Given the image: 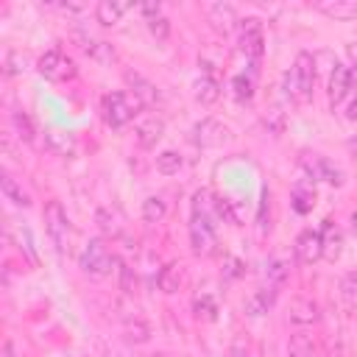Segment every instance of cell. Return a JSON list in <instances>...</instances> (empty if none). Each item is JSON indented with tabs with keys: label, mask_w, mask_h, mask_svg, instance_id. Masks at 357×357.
<instances>
[{
	"label": "cell",
	"mask_w": 357,
	"mask_h": 357,
	"mask_svg": "<svg viewBox=\"0 0 357 357\" xmlns=\"http://www.w3.org/2000/svg\"><path fill=\"white\" fill-rule=\"evenodd\" d=\"M95 220H98V226H100V231H103L106 237H117V234L123 231V215H120L117 209L103 206V209H98Z\"/></svg>",
	"instance_id": "cell-23"
},
{
	"label": "cell",
	"mask_w": 357,
	"mask_h": 357,
	"mask_svg": "<svg viewBox=\"0 0 357 357\" xmlns=\"http://www.w3.org/2000/svg\"><path fill=\"white\" fill-rule=\"evenodd\" d=\"M321 251L329 262H335L343 251V234L335 226V220H324V226H321Z\"/></svg>",
	"instance_id": "cell-14"
},
{
	"label": "cell",
	"mask_w": 357,
	"mask_h": 357,
	"mask_svg": "<svg viewBox=\"0 0 357 357\" xmlns=\"http://www.w3.org/2000/svg\"><path fill=\"white\" fill-rule=\"evenodd\" d=\"M162 134H165V120L156 117V114L139 120V126H137V142H139L142 148H153V145L162 139Z\"/></svg>",
	"instance_id": "cell-15"
},
{
	"label": "cell",
	"mask_w": 357,
	"mask_h": 357,
	"mask_svg": "<svg viewBox=\"0 0 357 357\" xmlns=\"http://www.w3.org/2000/svg\"><path fill=\"white\" fill-rule=\"evenodd\" d=\"M206 22L218 31V33H231L237 25H240V20H237V11H234V6H229V3H212L209 8H206Z\"/></svg>",
	"instance_id": "cell-11"
},
{
	"label": "cell",
	"mask_w": 357,
	"mask_h": 357,
	"mask_svg": "<svg viewBox=\"0 0 357 357\" xmlns=\"http://www.w3.org/2000/svg\"><path fill=\"white\" fill-rule=\"evenodd\" d=\"M14 237H17V243H20V251L28 257V262H31V265H36V248H33L31 231L22 226V229H14Z\"/></svg>",
	"instance_id": "cell-34"
},
{
	"label": "cell",
	"mask_w": 357,
	"mask_h": 357,
	"mask_svg": "<svg viewBox=\"0 0 357 357\" xmlns=\"http://www.w3.org/2000/svg\"><path fill=\"white\" fill-rule=\"evenodd\" d=\"M290 204H293V209L298 215L312 212V206H315V187H312V181H307V178L296 181L293 190H290Z\"/></svg>",
	"instance_id": "cell-17"
},
{
	"label": "cell",
	"mask_w": 357,
	"mask_h": 357,
	"mask_svg": "<svg viewBox=\"0 0 357 357\" xmlns=\"http://www.w3.org/2000/svg\"><path fill=\"white\" fill-rule=\"evenodd\" d=\"M86 53L100 64H112L114 61V47L109 42H86Z\"/></svg>",
	"instance_id": "cell-31"
},
{
	"label": "cell",
	"mask_w": 357,
	"mask_h": 357,
	"mask_svg": "<svg viewBox=\"0 0 357 357\" xmlns=\"http://www.w3.org/2000/svg\"><path fill=\"white\" fill-rule=\"evenodd\" d=\"M128 8H131L128 3L100 0V3H98V8H95V17H98V22H100V25H117V22H120V17H123Z\"/></svg>",
	"instance_id": "cell-21"
},
{
	"label": "cell",
	"mask_w": 357,
	"mask_h": 357,
	"mask_svg": "<svg viewBox=\"0 0 357 357\" xmlns=\"http://www.w3.org/2000/svg\"><path fill=\"white\" fill-rule=\"evenodd\" d=\"M312 86H315V61L310 53H298L293 61V89L290 98L296 103H310L312 100Z\"/></svg>",
	"instance_id": "cell-3"
},
{
	"label": "cell",
	"mask_w": 357,
	"mask_h": 357,
	"mask_svg": "<svg viewBox=\"0 0 357 357\" xmlns=\"http://www.w3.org/2000/svg\"><path fill=\"white\" fill-rule=\"evenodd\" d=\"M36 70H39L42 78L56 81V84H61V81H67V78L75 75V64H73V59H70L67 53H61L59 47L42 53L39 61H36Z\"/></svg>",
	"instance_id": "cell-5"
},
{
	"label": "cell",
	"mask_w": 357,
	"mask_h": 357,
	"mask_svg": "<svg viewBox=\"0 0 357 357\" xmlns=\"http://www.w3.org/2000/svg\"><path fill=\"white\" fill-rule=\"evenodd\" d=\"M315 8L332 20H340V22H349L357 17V3L354 0H321L315 3Z\"/></svg>",
	"instance_id": "cell-19"
},
{
	"label": "cell",
	"mask_w": 357,
	"mask_h": 357,
	"mask_svg": "<svg viewBox=\"0 0 357 357\" xmlns=\"http://www.w3.org/2000/svg\"><path fill=\"white\" fill-rule=\"evenodd\" d=\"M0 184H3V195H6L11 204H17V206H28V204H31V195L22 190V184H17V178H14V176H8V173H6Z\"/></svg>",
	"instance_id": "cell-26"
},
{
	"label": "cell",
	"mask_w": 357,
	"mask_h": 357,
	"mask_svg": "<svg viewBox=\"0 0 357 357\" xmlns=\"http://www.w3.org/2000/svg\"><path fill=\"white\" fill-rule=\"evenodd\" d=\"M293 254H296V259L304 262V265H312L315 259H321V257H324V251H321V231L304 229V231L296 237V243H293Z\"/></svg>",
	"instance_id": "cell-10"
},
{
	"label": "cell",
	"mask_w": 357,
	"mask_h": 357,
	"mask_svg": "<svg viewBox=\"0 0 357 357\" xmlns=\"http://www.w3.org/2000/svg\"><path fill=\"white\" fill-rule=\"evenodd\" d=\"M156 170H159L162 176H173V173H178V170H181V156H178L176 151H165V153H159V156H156Z\"/></svg>",
	"instance_id": "cell-30"
},
{
	"label": "cell",
	"mask_w": 357,
	"mask_h": 357,
	"mask_svg": "<svg viewBox=\"0 0 357 357\" xmlns=\"http://www.w3.org/2000/svg\"><path fill=\"white\" fill-rule=\"evenodd\" d=\"M192 310H195V315L204 318V321H215V315H218V304H215L212 296H198L195 304H192Z\"/></svg>",
	"instance_id": "cell-33"
},
{
	"label": "cell",
	"mask_w": 357,
	"mask_h": 357,
	"mask_svg": "<svg viewBox=\"0 0 357 357\" xmlns=\"http://www.w3.org/2000/svg\"><path fill=\"white\" fill-rule=\"evenodd\" d=\"M139 106H142V103H139L131 92H123V89L103 95V103H100L103 120H106L112 128H120V126H126L128 120H134V114H137Z\"/></svg>",
	"instance_id": "cell-2"
},
{
	"label": "cell",
	"mask_w": 357,
	"mask_h": 357,
	"mask_svg": "<svg viewBox=\"0 0 357 357\" xmlns=\"http://www.w3.org/2000/svg\"><path fill=\"white\" fill-rule=\"evenodd\" d=\"M273 301H276V287H262V290H257V293L245 301V315L259 318V315H265V312L273 307Z\"/></svg>",
	"instance_id": "cell-20"
},
{
	"label": "cell",
	"mask_w": 357,
	"mask_h": 357,
	"mask_svg": "<svg viewBox=\"0 0 357 357\" xmlns=\"http://www.w3.org/2000/svg\"><path fill=\"white\" fill-rule=\"evenodd\" d=\"M14 128H17L20 139H25V142H33V139H36V128H33V120H31L25 112H14Z\"/></svg>",
	"instance_id": "cell-32"
},
{
	"label": "cell",
	"mask_w": 357,
	"mask_h": 357,
	"mask_svg": "<svg viewBox=\"0 0 357 357\" xmlns=\"http://www.w3.org/2000/svg\"><path fill=\"white\" fill-rule=\"evenodd\" d=\"M287 279V262L284 259H271L268 262V282L271 287H279Z\"/></svg>",
	"instance_id": "cell-35"
},
{
	"label": "cell",
	"mask_w": 357,
	"mask_h": 357,
	"mask_svg": "<svg viewBox=\"0 0 357 357\" xmlns=\"http://www.w3.org/2000/svg\"><path fill=\"white\" fill-rule=\"evenodd\" d=\"M340 298L349 312H357V273H346L340 279Z\"/></svg>",
	"instance_id": "cell-27"
},
{
	"label": "cell",
	"mask_w": 357,
	"mask_h": 357,
	"mask_svg": "<svg viewBox=\"0 0 357 357\" xmlns=\"http://www.w3.org/2000/svg\"><path fill=\"white\" fill-rule=\"evenodd\" d=\"M351 223H354V231H357V212L351 215Z\"/></svg>",
	"instance_id": "cell-44"
},
{
	"label": "cell",
	"mask_w": 357,
	"mask_h": 357,
	"mask_svg": "<svg viewBox=\"0 0 357 357\" xmlns=\"http://www.w3.org/2000/svg\"><path fill=\"white\" fill-rule=\"evenodd\" d=\"M148 31L159 39V42H165L167 36H170V22H167V17H153V20H148Z\"/></svg>",
	"instance_id": "cell-36"
},
{
	"label": "cell",
	"mask_w": 357,
	"mask_h": 357,
	"mask_svg": "<svg viewBox=\"0 0 357 357\" xmlns=\"http://www.w3.org/2000/svg\"><path fill=\"white\" fill-rule=\"evenodd\" d=\"M126 84H128L131 95H134L142 106H153V103H159V89H156V84H151V81L142 78L139 73L128 70V73H126Z\"/></svg>",
	"instance_id": "cell-13"
},
{
	"label": "cell",
	"mask_w": 357,
	"mask_h": 357,
	"mask_svg": "<svg viewBox=\"0 0 357 357\" xmlns=\"http://www.w3.org/2000/svg\"><path fill=\"white\" fill-rule=\"evenodd\" d=\"M165 212H167V206H165V201L159 195H151V198L142 201V218L148 223H159L165 218Z\"/></svg>",
	"instance_id": "cell-29"
},
{
	"label": "cell",
	"mask_w": 357,
	"mask_h": 357,
	"mask_svg": "<svg viewBox=\"0 0 357 357\" xmlns=\"http://www.w3.org/2000/svg\"><path fill=\"white\" fill-rule=\"evenodd\" d=\"M287 318H290L293 324H301V326H307V324H315V321H318V304H315L312 298L296 296V298L290 301Z\"/></svg>",
	"instance_id": "cell-18"
},
{
	"label": "cell",
	"mask_w": 357,
	"mask_h": 357,
	"mask_svg": "<svg viewBox=\"0 0 357 357\" xmlns=\"http://www.w3.org/2000/svg\"><path fill=\"white\" fill-rule=\"evenodd\" d=\"M243 273H245L243 262L234 259V257H229V259H226V271H223V276H226V279H237V276H243Z\"/></svg>",
	"instance_id": "cell-38"
},
{
	"label": "cell",
	"mask_w": 357,
	"mask_h": 357,
	"mask_svg": "<svg viewBox=\"0 0 357 357\" xmlns=\"http://www.w3.org/2000/svg\"><path fill=\"white\" fill-rule=\"evenodd\" d=\"M229 139H231L229 126L220 123V120H215V117L201 120V123L195 126V137H192V142H195L198 148H220V145L229 142Z\"/></svg>",
	"instance_id": "cell-7"
},
{
	"label": "cell",
	"mask_w": 357,
	"mask_h": 357,
	"mask_svg": "<svg viewBox=\"0 0 357 357\" xmlns=\"http://www.w3.org/2000/svg\"><path fill=\"white\" fill-rule=\"evenodd\" d=\"M218 98H220L218 81H215L209 73H204V75L195 81V100H198L201 106H209V103H215Z\"/></svg>",
	"instance_id": "cell-22"
},
{
	"label": "cell",
	"mask_w": 357,
	"mask_h": 357,
	"mask_svg": "<svg viewBox=\"0 0 357 357\" xmlns=\"http://www.w3.org/2000/svg\"><path fill=\"white\" fill-rule=\"evenodd\" d=\"M231 92H234V98H237L240 103L251 100V98H254V78L245 75V73L234 75V78H231Z\"/></svg>",
	"instance_id": "cell-28"
},
{
	"label": "cell",
	"mask_w": 357,
	"mask_h": 357,
	"mask_svg": "<svg viewBox=\"0 0 357 357\" xmlns=\"http://www.w3.org/2000/svg\"><path fill=\"white\" fill-rule=\"evenodd\" d=\"M349 117H351V120H357V98H354V100H351V106H349Z\"/></svg>",
	"instance_id": "cell-42"
},
{
	"label": "cell",
	"mask_w": 357,
	"mask_h": 357,
	"mask_svg": "<svg viewBox=\"0 0 357 357\" xmlns=\"http://www.w3.org/2000/svg\"><path fill=\"white\" fill-rule=\"evenodd\" d=\"M349 89H351V70L346 64L335 61V67L329 73V103L337 106L349 95Z\"/></svg>",
	"instance_id": "cell-12"
},
{
	"label": "cell",
	"mask_w": 357,
	"mask_h": 357,
	"mask_svg": "<svg viewBox=\"0 0 357 357\" xmlns=\"http://www.w3.org/2000/svg\"><path fill=\"white\" fill-rule=\"evenodd\" d=\"M45 229H47V237L53 240L56 251L61 254L67 240H70V220H67V212H64V206L59 201H50L45 206Z\"/></svg>",
	"instance_id": "cell-6"
},
{
	"label": "cell",
	"mask_w": 357,
	"mask_h": 357,
	"mask_svg": "<svg viewBox=\"0 0 357 357\" xmlns=\"http://www.w3.org/2000/svg\"><path fill=\"white\" fill-rule=\"evenodd\" d=\"M240 47L245 56L251 59H259L262 50H265V33H262V22L257 17H245L240 20Z\"/></svg>",
	"instance_id": "cell-9"
},
{
	"label": "cell",
	"mask_w": 357,
	"mask_h": 357,
	"mask_svg": "<svg viewBox=\"0 0 357 357\" xmlns=\"http://www.w3.org/2000/svg\"><path fill=\"white\" fill-rule=\"evenodd\" d=\"M120 287H123L126 293H131V290H134V273H131V268H128V265H123V268H120Z\"/></svg>",
	"instance_id": "cell-39"
},
{
	"label": "cell",
	"mask_w": 357,
	"mask_h": 357,
	"mask_svg": "<svg viewBox=\"0 0 357 357\" xmlns=\"http://www.w3.org/2000/svg\"><path fill=\"white\" fill-rule=\"evenodd\" d=\"M346 148H349V151L357 156V139H349V142H346Z\"/></svg>",
	"instance_id": "cell-43"
},
{
	"label": "cell",
	"mask_w": 357,
	"mask_h": 357,
	"mask_svg": "<svg viewBox=\"0 0 357 357\" xmlns=\"http://www.w3.org/2000/svg\"><path fill=\"white\" fill-rule=\"evenodd\" d=\"M45 148L50 153H56V156H73L75 148H78V142H75L73 134L59 131V128H50V131H45Z\"/></svg>",
	"instance_id": "cell-16"
},
{
	"label": "cell",
	"mask_w": 357,
	"mask_h": 357,
	"mask_svg": "<svg viewBox=\"0 0 357 357\" xmlns=\"http://www.w3.org/2000/svg\"><path fill=\"white\" fill-rule=\"evenodd\" d=\"M287 354L290 357H321V351L310 335H293L287 340Z\"/></svg>",
	"instance_id": "cell-24"
},
{
	"label": "cell",
	"mask_w": 357,
	"mask_h": 357,
	"mask_svg": "<svg viewBox=\"0 0 357 357\" xmlns=\"http://www.w3.org/2000/svg\"><path fill=\"white\" fill-rule=\"evenodd\" d=\"M215 220H218V209L215 201H209V192H195L192 220H190V245L195 254L206 257L215 251Z\"/></svg>",
	"instance_id": "cell-1"
},
{
	"label": "cell",
	"mask_w": 357,
	"mask_h": 357,
	"mask_svg": "<svg viewBox=\"0 0 357 357\" xmlns=\"http://www.w3.org/2000/svg\"><path fill=\"white\" fill-rule=\"evenodd\" d=\"M229 357H251V351H248L243 343H234V346L229 349Z\"/></svg>",
	"instance_id": "cell-41"
},
{
	"label": "cell",
	"mask_w": 357,
	"mask_h": 357,
	"mask_svg": "<svg viewBox=\"0 0 357 357\" xmlns=\"http://www.w3.org/2000/svg\"><path fill=\"white\" fill-rule=\"evenodd\" d=\"M22 64H25V59H22L20 53H14V50H8L6 59H3V70H6V75H17V73H22Z\"/></svg>",
	"instance_id": "cell-37"
},
{
	"label": "cell",
	"mask_w": 357,
	"mask_h": 357,
	"mask_svg": "<svg viewBox=\"0 0 357 357\" xmlns=\"http://www.w3.org/2000/svg\"><path fill=\"white\" fill-rule=\"evenodd\" d=\"M301 165H304V170H307L310 178H321V181H326L332 187H340L343 184V170L337 165H332L329 159L318 156V153H304L301 156Z\"/></svg>",
	"instance_id": "cell-8"
},
{
	"label": "cell",
	"mask_w": 357,
	"mask_h": 357,
	"mask_svg": "<svg viewBox=\"0 0 357 357\" xmlns=\"http://www.w3.org/2000/svg\"><path fill=\"white\" fill-rule=\"evenodd\" d=\"M156 284H159L162 293H176L178 284H181V268H178L176 262L165 265V268L159 271V276H156Z\"/></svg>",
	"instance_id": "cell-25"
},
{
	"label": "cell",
	"mask_w": 357,
	"mask_h": 357,
	"mask_svg": "<svg viewBox=\"0 0 357 357\" xmlns=\"http://www.w3.org/2000/svg\"><path fill=\"white\" fill-rule=\"evenodd\" d=\"M139 11H142L148 20H153V17H159V3H142Z\"/></svg>",
	"instance_id": "cell-40"
},
{
	"label": "cell",
	"mask_w": 357,
	"mask_h": 357,
	"mask_svg": "<svg viewBox=\"0 0 357 357\" xmlns=\"http://www.w3.org/2000/svg\"><path fill=\"white\" fill-rule=\"evenodd\" d=\"M78 265H81V271L89 273V276H109V273H112V265H114V257L109 254L106 243H103L100 237H95V240H89V243L84 245V251H81V257H78Z\"/></svg>",
	"instance_id": "cell-4"
}]
</instances>
